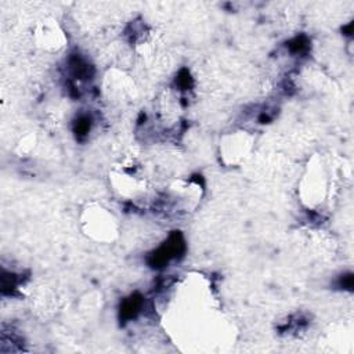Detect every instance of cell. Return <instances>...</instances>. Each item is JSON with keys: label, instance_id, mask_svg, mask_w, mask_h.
Masks as SVG:
<instances>
[{"label": "cell", "instance_id": "5", "mask_svg": "<svg viewBox=\"0 0 354 354\" xmlns=\"http://www.w3.org/2000/svg\"><path fill=\"white\" fill-rule=\"evenodd\" d=\"M112 184L115 189L123 196H136L144 188V180H141L134 171L119 170L112 173Z\"/></svg>", "mask_w": 354, "mask_h": 354}, {"label": "cell", "instance_id": "2", "mask_svg": "<svg viewBox=\"0 0 354 354\" xmlns=\"http://www.w3.org/2000/svg\"><path fill=\"white\" fill-rule=\"evenodd\" d=\"M328 185L329 177L322 159L308 163L300 181V198L303 203L310 207H315L322 203L329 189Z\"/></svg>", "mask_w": 354, "mask_h": 354}, {"label": "cell", "instance_id": "4", "mask_svg": "<svg viewBox=\"0 0 354 354\" xmlns=\"http://www.w3.org/2000/svg\"><path fill=\"white\" fill-rule=\"evenodd\" d=\"M35 46L47 53L61 51L68 44V36L55 18H43L33 28Z\"/></svg>", "mask_w": 354, "mask_h": 354}, {"label": "cell", "instance_id": "1", "mask_svg": "<svg viewBox=\"0 0 354 354\" xmlns=\"http://www.w3.org/2000/svg\"><path fill=\"white\" fill-rule=\"evenodd\" d=\"M82 232L91 241L111 243L119 236V221L116 216L104 205L88 202L80 213Z\"/></svg>", "mask_w": 354, "mask_h": 354}, {"label": "cell", "instance_id": "3", "mask_svg": "<svg viewBox=\"0 0 354 354\" xmlns=\"http://www.w3.org/2000/svg\"><path fill=\"white\" fill-rule=\"evenodd\" d=\"M254 138L246 130H234L223 136L218 145L220 159L227 166H236L243 163L252 149Z\"/></svg>", "mask_w": 354, "mask_h": 354}]
</instances>
